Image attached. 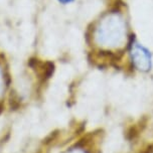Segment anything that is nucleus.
Here are the masks:
<instances>
[{"instance_id": "f257e3e1", "label": "nucleus", "mask_w": 153, "mask_h": 153, "mask_svg": "<svg viewBox=\"0 0 153 153\" xmlns=\"http://www.w3.org/2000/svg\"><path fill=\"white\" fill-rule=\"evenodd\" d=\"M125 34L123 21L117 16H111L103 21L98 28L96 38L103 45L117 46L123 42Z\"/></svg>"}, {"instance_id": "f03ea898", "label": "nucleus", "mask_w": 153, "mask_h": 153, "mask_svg": "<svg viewBox=\"0 0 153 153\" xmlns=\"http://www.w3.org/2000/svg\"><path fill=\"white\" fill-rule=\"evenodd\" d=\"M131 59L134 65L142 72H147L152 67L151 54L144 46L134 42L131 45Z\"/></svg>"}, {"instance_id": "7ed1b4c3", "label": "nucleus", "mask_w": 153, "mask_h": 153, "mask_svg": "<svg viewBox=\"0 0 153 153\" xmlns=\"http://www.w3.org/2000/svg\"><path fill=\"white\" fill-rule=\"evenodd\" d=\"M3 90H4V78H3L2 71L0 69V97H1L2 93H3Z\"/></svg>"}, {"instance_id": "20e7f679", "label": "nucleus", "mask_w": 153, "mask_h": 153, "mask_svg": "<svg viewBox=\"0 0 153 153\" xmlns=\"http://www.w3.org/2000/svg\"><path fill=\"white\" fill-rule=\"evenodd\" d=\"M68 153H86L84 151V150H82V149H73V150H71V151H69Z\"/></svg>"}, {"instance_id": "39448f33", "label": "nucleus", "mask_w": 153, "mask_h": 153, "mask_svg": "<svg viewBox=\"0 0 153 153\" xmlns=\"http://www.w3.org/2000/svg\"><path fill=\"white\" fill-rule=\"evenodd\" d=\"M59 1H62V3H68V2H71L72 0H59Z\"/></svg>"}]
</instances>
